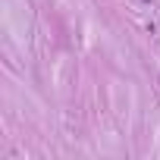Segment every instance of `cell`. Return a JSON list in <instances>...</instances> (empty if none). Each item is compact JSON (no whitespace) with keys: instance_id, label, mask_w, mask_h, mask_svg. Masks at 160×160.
I'll return each mask as SVG.
<instances>
[{"instance_id":"obj_1","label":"cell","mask_w":160,"mask_h":160,"mask_svg":"<svg viewBox=\"0 0 160 160\" xmlns=\"http://www.w3.org/2000/svg\"><path fill=\"white\" fill-rule=\"evenodd\" d=\"M144 3H151V0H144Z\"/></svg>"}]
</instances>
